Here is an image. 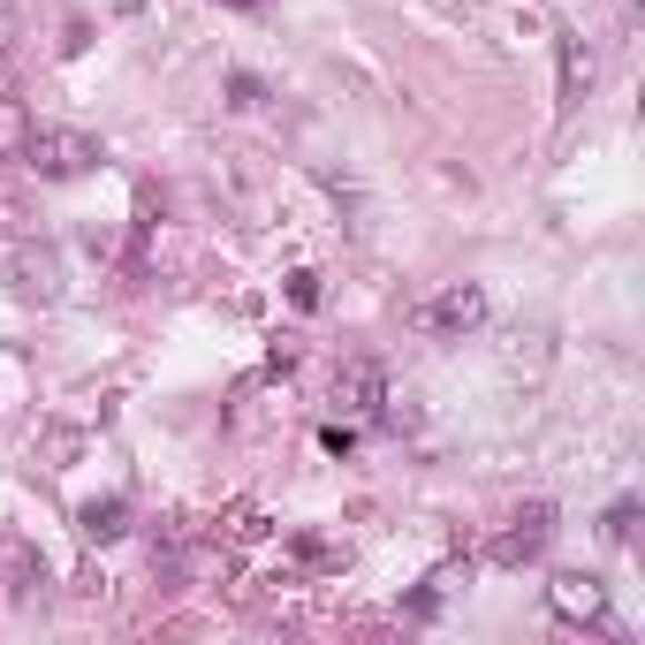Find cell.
<instances>
[{
	"label": "cell",
	"mask_w": 645,
	"mask_h": 645,
	"mask_svg": "<svg viewBox=\"0 0 645 645\" xmlns=\"http://www.w3.org/2000/svg\"><path fill=\"white\" fill-rule=\"evenodd\" d=\"M23 160L46 182H77V175L99 168V137H85V129H69V122H39V129H23Z\"/></svg>",
	"instance_id": "1"
},
{
	"label": "cell",
	"mask_w": 645,
	"mask_h": 645,
	"mask_svg": "<svg viewBox=\"0 0 645 645\" xmlns=\"http://www.w3.org/2000/svg\"><path fill=\"white\" fill-rule=\"evenodd\" d=\"M410 319H418V335H433V343H464L472 327H486V289H478V281H448V289L426 297Z\"/></svg>",
	"instance_id": "2"
},
{
	"label": "cell",
	"mask_w": 645,
	"mask_h": 645,
	"mask_svg": "<svg viewBox=\"0 0 645 645\" xmlns=\"http://www.w3.org/2000/svg\"><path fill=\"white\" fill-rule=\"evenodd\" d=\"M555 547V502H532V509H516L502 532H494V547H486V562L494 569H524V562H539Z\"/></svg>",
	"instance_id": "3"
},
{
	"label": "cell",
	"mask_w": 645,
	"mask_h": 645,
	"mask_svg": "<svg viewBox=\"0 0 645 645\" xmlns=\"http://www.w3.org/2000/svg\"><path fill=\"white\" fill-rule=\"evenodd\" d=\"M380 403H387V373L373 365V357L335 365V410H349V418H380Z\"/></svg>",
	"instance_id": "4"
},
{
	"label": "cell",
	"mask_w": 645,
	"mask_h": 645,
	"mask_svg": "<svg viewBox=\"0 0 645 645\" xmlns=\"http://www.w3.org/2000/svg\"><path fill=\"white\" fill-rule=\"evenodd\" d=\"M547 607H555L562 623H593V631L607 623V593H601V577H577V569L547 585Z\"/></svg>",
	"instance_id": "5"
},
{
	"label": "cell",
	"mask_w": 645,
	"mask_h": 645,
	"mask_svg": "<svg viewBox=\"0 0 645 645\" xmlns=\"http://www.w3.org/2000/svg\"><path fill=\"white\" fill-rule=\"evenodd\" d=\"M585 85H593V53H585V39H569V31H562V115L585 99Z\"/></svg>",
	"instance_id": "6"
},
{
	"label": "cell",
	"mask_w": 645,
	"mask_h": 645,
	"mask_svg": "<svg viewBox=\"0 0 645 645\" xmlns=\"http://www.w3.org/2000/svg\"><path fill=\"white\" fill-rule=\"evenodd\" d=\"M77 524H85V539H122L129 532V502H85Z\"/></svg>",
	"instance_id": "7"
},
{
	"label": "cell",
	"mask_w": 645,
	"mask_h": 645,
	"mask_svg": "<svg viewBox=\"0 0 645 645\" xmlns=\"http://www.w3.org/2000/svg\"><path fill=\"white\" fill-rule=\"evenodd\" d=\"M16 289H23V297H53V258L16 251Z\"/></svg>",
	"instance_id": "8"
},
{
	"label": "cell",
	"mask_w": 645,
	"mask_h": 645,
	"mask_svg": "<svg viewBox=\"0 0 645 645\" xmlns=\"http://www.w3.org/2000/svg\"><path fill=\"white\" fill-rule=\"evenodd\" d=\"M631 524H638V502H615V509H607V539H615V547H623V539H631Z\"/></svg>",
	"instance_id": "9"
},
{
	"label": "cell",
	"mask_w": 645,
	"mask_h": 645,
	"mask_svg": "<svg viewBox=\"0 0 645 645\" xmlns=\"http://www.w3.org/2000/svg\"><path fill=\"white\" fill-rule=\"evenodd\" d=\"M258 99H266V85H258V77H244V69H236V77H228V107H258Z\"/></svg>",
	"instance_id": "10"
},
{
	"label": "cell",
	"mask_w": 645,
	"mask_h": 645,
	"mask_svg": "<svg viewBox=\"0 0 645 645\" xmlns=\"http://www.w3.org/2000/svg\"><path fill=\"white\" fill-rule=\"evenodd\" d=\"M289 297H297L304 311H311V304H319V274H297V281H289Z\"/></svg>",
	"instance_id": "11"
},
{
	"label": "cell",
	"mask_w": 645,
	"mask_h": 645,
	"mask_svg": "<svg viewBox=\"0 0 645 645\" xmlns=\"http://www.w3.org/2000/svg\"><path fill=\"white\" fill-rule=\"evenodd\" d=\"M228 8H258V0H228Z\"/></svg>",
	"instance_id": "12"
}]
</instances>
